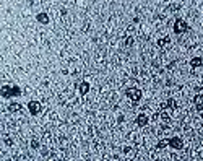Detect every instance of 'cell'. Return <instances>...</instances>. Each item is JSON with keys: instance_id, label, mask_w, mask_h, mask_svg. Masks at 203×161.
<instances>
[{"instance_id": "obj_5", "label": "cell", "mask_w": 203, "mask_h": 161, "mask_svg": "<svg viewBox=\"0 0 203 161\" xmlns=\"http://www.w3.org/2000/svg\"><path fill=\"white\" fill-rule=\"evenodd\" d=\"M28 109H29V112H31L33 116H38L39 112H41V103L39 101H29Z\"/></svg>"}, {"instance_id": "obj_6", "label": "cell", "mask_w": 203, "mask_h": 161, "mask_svg": "<svg viewBox=\"0 0 203 161\" xmlns=\"http://www.w3.org/2000/svg\"><path fill=\"white\" fill-rule=\"evenodd\" d=\"M148 120H150V119H148V116L141 112V114H138V116H137V125L138 127H145L148 124Z\"/></svg>"}, {"instance_id": "obj_3", "label": "cell", "mask_w": 203, "mask_h": 161, "mask_svg": "<svg viewBox=\"0 0 203 161\" xmlns=\"http://www.w3.org/2000/svg\"><path fill=\"white\" fill-rule=\"evenodd\" d=\"M125 95L128 99H132V101H135V103L141 99V91L138 90V88H128V90L125 91Z\"/></svg>"}, {"instance_id": "obj_15", "label": "cell", "mask_w": 203, "mask_h": 161, "mask_svg": "<svg viewBox=\"0 0 203 161\" xmlns=\"http://www.w3.org/2000/svg\"><path fill=\"white\" fill-rule=\"evenodd\" d=\"M31 147L33 148H39V142L36 140V138H33V140H31Z\"/></svg>"}, {"instance_id": "obj_14", "label": "cell", "mask_w": 203, "mask_h": 161, "mask_svg": "<svg viewBox=\"0 0 203 161\" xmlns=\"http://www.w3.org/2000/svg\"><path fill=\"white\" fill-rule=\"evenodd\" d=\"M175 104H177V103H175V99H172V98H169L168 103H166V106H168V108H175Z\"/></svg>"}, {"instance_id": "obj_10", "label": "cell", "mask_w": 203, "mask_h": 161, "mask_svg": "<svg viewBox=\"0 0 203 161\" xmlns=\"http://www.w3.org/2000/svg\"><path fill=\"white\" fill-rule=\"evenodd\" d=\"M8 111H10V112L21 111V104H20V103H10V104H8Z\"/></svg>"}, {"instance_id": "obj_8", "label": "cell", "mask_w": 203, "mask_h": 161, "mask_svg": "<svg viewBox=\"0 0 203 161\" xmlns=\"http://www.w3.org/2000/svg\"><path fill=\"white\" fill-rule=\"evenodd\" d=\"M193 103H195L197 109L202 111V109H203V95H197L195 98H193Z\"/></svg>"}, {"instance_id": "obj_12", "label": "cell", "mask_w": 203, "mask_h": 161, "mask_svg": "<svg viewBox=\"0 0 203 161\" xmlns=\"http://www.w3.org/2000/svg\"><path fill=\"white\" fill-rule=\"evenodd\" d=\"M169 42H171V39H169V38H163V39H159V41H158V46H159V47H163V46H168Z\"/></svg>"}, {"instance_id": "obj_4", "label": "cell", "mask_w": 203, "mask_h": 161, "mask_svg": "<svg viewBox=\"0 0 203 161\" xmlns=\"http://www.w3.org/2000/svg\"><path fill=\"white\" fill-rule=\"evenodd\" d=\"M169 147H172L174 150H182L184 148L182 138H179V137H172V138H169Z\"/></svg>"}, {"instance_id": "obj_7", "label": "cell", "mask_w": 203, "mask_h": 161, "mask_svg": "<svg viewBox=\"0 0 203 161\" xmlns=\"http://www.w3.org/2000/svg\"><path fill=\"white\" fill-rule=\"evenodd\" d=\"M78 91H80V95H88L89 93V83L88 81H81L80 83V86H78Z\"/></svg>"}, {"instance_id": "obj_11", "label": "cell", "mask_w": 203, "mask_h": 161, "mask_svg": "<svg viewBox=\"0 0 203 161\" xmlns=\"http://www.w3.org/2000/svg\"><path fill=\"white\" fill-rule=\"evenodd\" d=\"M36 18H38V21L42 23V25H47V23H49V16H47V13H39Z\"/></svg>"}, {"instance_id": "obj_9", "label": "cell", "mask_w": 203, "mask_h": 161, "mask_svg": "<svg viewBox=\"0 0 203 161\" xmlns=\"http://www.w3.org/2000/svg\"><path fill=\"white\" fill-rule=\"evenodd\" d=\"M190 65L195 67V68H197V67H202L203 65V59H202V57H193V59L190 60Z\"/></svg>"}, {"instance_id": "obj_2", "label": "cell", "mask_w": 203, "mask_h": 161, "mask_svg": "<svg viewBox=\"0 0 203 161\" xmlns=\"http://www.w3.org/2000/svg\"><path fill=\"white\" fill-rule=\"evenodd\" d=\"M187 29H189L187 21L182 20V18H177L175 23H174V33H175V34H182V33H185Z\"/></svg>"}, {"instance_id": "obj_13", "label": "cell", "mask_w": 203, "mask_h": 161, "mask_svg": "<svg viewBox=\"0 0 203 161\" xmlns=\"http://www.w3.org/2000/svg\"><path fill=\"white\" fill-rule=\"evenodd\" d=\"M168 145H169V140H159V143H158V148H161V150H163V148H166Z\"/></svg>"}, {"instance_id": "obj_17", "label": "cell", "mask_w": 203, "mask_h": 161, "mask_svg": "<svg viewBox=\"0 0 203 161\" xmlns=\"http://www.w3.org/2000/svg\"><path fill=\"white\" fill-rule=\"evenodd\" d=\"M132 42H133L132 38H127V46H132Z\"/></svg>"}, {"instance_id": "obj_1", "label": "cell", "mask_w": 203, "mask_h": 161, "mask_svg": "<svg viewBox=\"0 0 203 161\" xmlns=\"http://www.w3.org/2000/svg\"><path fill=\"white\" fill-rule=\"evenodd\" d=\"M0 95L4 96V98H13V96L21 95V90L16 85H4V86L0 88Z\"/></svg>"}, {"instance_id": "obj_16", "label": "cell", "mask_w": 203, "mask_h": 161, "mask_svg": "<svg viewBox=\"0 0 203 161\" xmlns=\"http://www.w3.org/2000/svg\"><path fill=\"white\" fill-rule=\"evenodd\" d=\"M161 117H163V120H164V122H169V116L166 114V112H163V114H161Z\"/></svg>"}]
</instances>
